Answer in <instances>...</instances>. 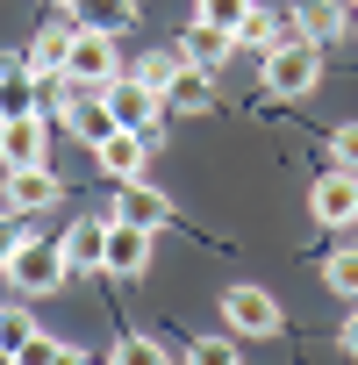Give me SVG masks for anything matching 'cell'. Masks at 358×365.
Returning a JSON list of instances; mask_svg holds the SVG:
<instances>
[{
  "label": "cell",
  "mask_w": 358,
  "mask_h": 365,
  "mask_svg": "<svg viewBox=\"0 0 358 365\" xmlns=\"http://www.w3.org/2000/svg\"><path fill=\"white\" fill-rule=\"evenodd\" d=\"M22 244H29V215H0V265H8Z\"/></svg>",
  "instance_id": "4316f807"
},
{
  "label": "cell",
  "mask_w": 358,
  "mask_h": 365,
  "mask_svg": "<svg viewBox=\"0 0 358 365\" xmlns=\"http://www.w3.org/2000/svg\"><path fill=\"white\" fill-rule=\"evenodd\" d=\"M351 0H287V29L294 36H308V43H337V36H351Z\"/></svg>",
  "instance_id": "ba28073f"
},
{
  "label": "cell",
  "mask_w": 358,
  "mask_h": 365,
  "mask_svg": "<svg viewBox=\"0 0 358 365\" xmlns=\"http://www.w3.org/2000/svg\"><path fill=\"white\" fill-rule=\"evenodd\" d=\"M65 129H72L79 143H101V136H108V129H122V122L108 115V101H101V93H86V86H79V93H72V115H65Z\"/></svg>",
  "instance_id": "e0dca14e"
},
{
  "label": "cell",
  "mask_w": 358,
  "mask_h": 365,
  "mask_svg": "<svg viewBox=\"0 0 358 365\" xmlns=\"http://www.w3.org/2000/svg\"><path fill=\"white\" fill-rule=\"evenodd\" d=\"M51 365H93V358H86V351H79V344H65V351H58V358H51Z\"/></svg>",
  "instance_id": "f546056e"
},
{
  "label": "cell",
  "mask_w": 358,
  "mask_h": 365,
  "mask_svg": "<svg viewBox=\"0 0 358 365\" xmlns=\"http://www.w3.org/2000/svg\"><path fill=\"white\" fill-rule=\"evenodd\" d=\"M223 322H230V336H280L287 315L265 287H223Z\"/></svg>",
  "instance_id": "52a82bcc"
},
{
  "label": "cell",
  "mask_w": 358,
  "mask_h": 365,
  "mask_svg": "<svg viewBox=\"0 0 358 365\" xmlns=\"http://www.w3.org/2000/svg\"><path fill=\"white\" fill-rule=\"evenodd\" d=\"M58 351H65V344H58V336H51V329H29V336H22V344H15V365H51V358H58Z\"/></svg>",
  "instance_id": "d4e9b609"
},
{
  "label": "cell",
  "mask_w": 358,
  "mask_h": 365,
  "mask_svg": "<svg viewBox=\"0 0 358 365\" xmlns=\"http://www.w3.org/2000/svg\"><path fill=\"white\" fill-rule=\"evenodd\" d=\"M165 108H179V115H208V108H215V72L179 65V79L165 86Z\"/></svg>",
  "instance_id": "9a60e30c"
},
{
  "label": "cell",
  "mask_w": 358,
  "mask_h": 365,
  "mask_svg": "<svg viewBox=\"0 0 358 365\" xmlns=\"http://www.w3.org/2000/svg\"><path fill=\"white\" fill-rule=\"evenodd\" d=\"M329 165H344V172H358V122H344V129L329 136Z\"/></svg>",
  "instance_id": "484cf974"
},
{
  "label": "cell",
  "mask_w": 358,
  "mask_h": 365,
  "mask_svg": "<svg viewBox=\"0 0 358 365\" xmlns=\"http://www.w3.org/2000/svg\"><path fill=\"white\" fill-rule=\"evenodd\" d=\"M0 279H8L15 294H29V301H51L65 279H72V265H65V251L58 244H44V237H29L8 265H0Z\"/></svg>",
  "instance_id": "6da1fadb"
},
{
  "label": "cell",
  "mask_w": 358,
  "mask_h": 365,
  "mask_svg": "<svg viewBox=\"0 0 358 365\" xmlns=\"http://www.w3.org/2000/svg\"><path fill=\"white\" fill-rule=\"evenodd\" d=\"M322 287H329L337 301H351V308H358V244H337V251L322 258Z\"/></svg>",
  "instance_id": "ffe728a7"
},
{
  "label": "cell",
  "mask_w": 358,
  "mask_h": 365,
  "mask_svg": "<svg viewBox=\"0 0 358 365\" xmlns=\"http://www.w3.org/2000/svg\"><path fill=\"white\" fill-rule=\"evenodd\" d=\"M308 215H315L322 230H358V172L329 165L315 187H308Z\"/></svg>",
  "instance_id": "5b68a950"
},
{
  "label": "cell",
  "mask_w": 358,
  "mask_h": 365,
  "mask_svg": "<svg viewBox=\"0 0 358 365\" xmlns=\"http://www.w3.org/2000/svg\"><path fill=\"white\" fill-rule=\"evenodd\" d=\"M101 272H115V279H143V272H150V230L108 215V230H101Z\"/></svg>",
  "instance_id": "8992f818"
},
{
  "label": "cell",
  "mask_w": 358,
  "mask_h": 365,
  "mask_svg": "<svg viewBox=\"0 0 358 365\" xmlns=\"http://www.w3.org/2000/svg\"><path fill=\"white\" fill-rule=\"evenodd\" d=\"M0 365H15V351H8V344H0Z\"/></svg>",
  "instance_id": "4dcf8cb0"
},
{
  "label": "cell",
  "mask_w": 358,
  "mask_h": 365,
  "mask_svg": "<svg viewBox=\"0 0 358 365\" xmlns=\"http://www.w3.org/2000/svg\"><path fill=\"white\" fill-rule=\"evenodd\" d=\"M101 230H108V222H72V230L58 237V251H65L72 272H93V265H101Z\"/></svg>",
  "instance_id": "d6986e66"
},
{
  "label": "cell",
  "mask_w": 358,
  "mask_h": 365,
  "mask_svg": "<svg viewBox=\"0 0 358 365\" xmlns=\"http://www.w3.org/2000/svg\"><path fill=\"white\" fill-rule=\"evenodd\" d=\"M65 22L115 36V29H136V0H65Z\"/></svg>",
  "instance_id": "4fadbf2b"
},
{
  "label": "cell",
  "mask_w": 358,
  "mask_h": 365,
  "mask_svg": "<svg viewBox=\"0 0 358 365\" xmlns=\"http://www.w3.org/2000/svg\"><path fill=\"white\" fill-rule=\"evenodd\" d=\"M58 8H65V0H58Z\"/></svg>",
  "instance_id": "d6a6232c"
},
{
  "label": "cell",
  "mask_w": 358,
  "mask_h": 365,
  "mask_svg": "<svg viewBox=\"0 0 358 365\" xmlns=\"http://www.w3.org/2000/svg\"><path fill=\"white\" fill-rule=\"evenodd\" d=\"M150 143H158V129H108V136L93 143V165H101L108 179H136L143 158H150Z\"/></svg>",
  "instance_id": "8fae6325"
},
{
  "label": "cell",
  "mask_w": 358,
  "mask_h": 365,
  "mask_svg": "<svg viewBox=\"0 0 358 365\" xmlns=\"http://www.w3.org/2000/svg\"><path fill=\"white\" fill-rule=\"evenodd\" d=\"M0 201H8V215H44L65 201V179L51 165H15V172H0Z\"/></svg>",
  "instance_id": "3957f363"
},
{
  "label": "cell",
  "mask_w": 358,
  "mask_h": 365,
  "mask_svg": "<svg viewBox=\"0 0 358 365\" xmlns=\"http://www.w3.org/2000/svg\"><path fill=\"white\" fill-rule=\"evenodd\" d=\"M265 86H272L280 101H308V93L322 86V43L287 36L280 51H265Z\"/></svg>",
  "instance_id": "7a4b0ae2"
},
{
  "label": "cell",
  "mask_w": 358,
  "mask_h": 365,
  "mask_svg": "<svg viewBox=\"0 0 358 365\" xmlns=\"http://www.w3.org/2000/svg\"><path fill=\"white\" fill-rule=\"evenodd\" d=\"M187 365H244V358H237V336H194Z\"/></svg>",
  "instance_id": "cb8c5ba5"
},
{
  "label": "cell",
  "mask_w": 358,
  "mask_h": 365,
  "mask_svg": "<svg viewBox=\"0 0 358 365\" xmlns=\"http://www.w3.org/2000/svg\"><path fill=\"white\" fill-rule=\"evenodd\" d=\"M287 36H294V29H287V15L251 8V15H244V29H237V51H258V58H265V51H280Z\"/></svg>",
  "instance_id": "ac0fdd59"
},
{
  "label": "cell",
  "mask_w": 358,
  "mask_h": 365,
  "mask_svg": "<svg viewBox=\"0 0 358 365\" xmlns=\"http://www.w3.org/2000/svg\"><path fill=\"white\" fill-rule=\"evenodd\" d=\"M179 58H187V65H201V72H223V65L237 58V36H230V29H208V22H194L187 36H179Z\"/></svg>",
  "instance_id": "5bb4252c"
},
{
  "label": "cell",
  "mask_w": 358,
  "mask_h": 365,
  "mask_svg": "<svg viewBox=\"0 0 358 365\" xmlns=\"http://www.w3.org/2000/svg\"><path fill=\"white\" fill-rule=\"evenodd\" d=\"M51 122L44 115H0V172H15V165H44V143Z\"/></svg>",
  "instance_id": "7c38bea8"
},
{
  "label": "cell",
  "mask_w": 358,
  "mask_h": 365,
  "mask_svg": "<svg viewBox=\"0 0 358 365\" xmlns=\"http://www.w3.org/2000/svg\"><path fill=\"white\" fill-rule=\"evenodd\" d=\"M115 215L158 237V230L172 222V194H165V187H150V179H143V172H136V179H115Z\"/></svg>",
  "instance_id": "9c48e42d"
},
{
  "label": "cell",
  "mask_w": 358,
  "mask_h": 365,
  "mask_svg": "<svg viewBox=\"0 0 358 365\" xmlns=\"http://www.w3.org/2000/svg\"><path fill=\"white\" fill-rule=\"evenodd\" d=\"M101 101H108V115H115L122 129H158V115H165V101H158L143 79H129V72H115V79L101 86Z\"/></svg>",
  "instance_id": "30bf717a"
},
{
  "label": "cell",
  "mask_w": 358,
  "mask_h": 365,
  "mask_svg": "<svg viewBox=\"0 0 358 365\" xmlns=\"http://www.w3.org/2000/svg\"><path fill=\"white\" fill-rule=\"evenodd\" d=\"M337 344H344V358H358V308L344 315V329H337Z\"/></svg>",
  "instance_id": "f1b7e54d"
},
{
  "label": "cell",
  "mask_w": 358,
  "mask_h": 365,
  "mask_svg": "<svg viewBox=\"0 0 358 365\" xmlns=\"http://www.w3.org/2000/svg\"><path fill=\"white\" fill-rule=\"evenodd\" d=\"M115 72H122V58H115V36H101V29H72L65 79H72V86H86V93H101Z\"/></svg>",
  "instance_id": "277c9868"
},
{
  "label": "cell",
  "mask_w": 358,
  "mask_h": 365,
  "mask_svg": "<svg viewBox=\"0 0 358 365\" xmlns=\"http://www.w3.org/2000/svg\"><path fill=\"white\" fill-rule=\"evenodd\" d=\"M65 51H72V22H51V29H36V36H29V51H22V58H29V72H36V79H51V72H65Z\"/></svg>",
  "instance_id": "2e32d148"
},
{
  "label": "cell",
  "mask_w": 358,
  "mask_h": 365,
  "mask_svg": "<svg viewBox=\"0 0 358 365\" xmlns=\"http://www.w3.org/2000/svg\"><path fill=\"white\" fill-rule=\"evenodd\" d=\"M179 65H187V58H179V43H172V51H143V58L129 65V79H143V86H150V93L165 101V86L179 79Z\"/></svg>",
  "instance_id": "44dd1931"
},
{
  "label": "cell",
  "mask_w": 358,
  "mask_h": 365,
  "mask_svg": "<svg viewBox=\"0 0 358 365\" xmlns=\"http://www.w3.org/2000/svg\"><path fill=\"white\" fill-rule=\"evenodd\" d=\"M351 15H358V0H351Z\"/></svg>",
  "instance_id": "1f68e13d"
},
{
  "label": "cell",
  "mask_w": 358,
  "mask_h": 365,
  "mask_svg": "<svg viewBox=\"0 0 358 365\" xmlns=\"http://www.w3.org/2000/svg\"><path fill=\"white\" fill-rule=\"evenodd\" d=\"M258 8V0H194V22H208V29H244V15Z\"/></svg>",
  "instance_id": "603a6c76"
},
{
  "label": "cell",
  "mask_w": 358,
  "mask_h": 365,
  "mask_svg": "<svg viewBox=\"0 0 358 365\" xmlns=\"http://www.w3.org/2000/svg\"><path fill=\"white\" fill-rule=\"evenodd\" d=\"M29 329H36V322H29L22 308H0V344H8V351H15V344H22Z\"/></svg>",
  "instance_id": "83f0119b"
},
{
  "label": "cell",
  "mask_w": 358,
  "mask_h": 365,
  "mask_svg": "<svg viewBox=\"0 0 358 365\" xmlns=\"http://www.w3.org/2000/svg\"><path fill=\"white\" fill-rule=\"evenodd\" d=\"M108 365H172V351L158 336H115L108 344Z\"/></svg>",
  "instance_id": "7402d4cb"
}]
</instances>
